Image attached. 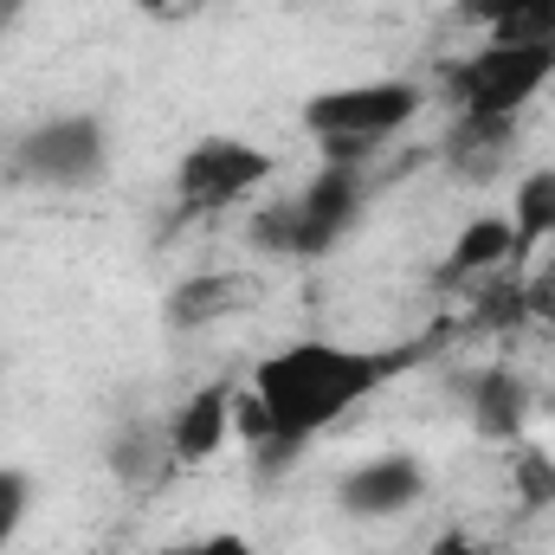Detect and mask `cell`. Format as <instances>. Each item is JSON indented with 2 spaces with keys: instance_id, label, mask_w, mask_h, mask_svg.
<instances>
[{
  "instance_id": "cell-1",
  "label": "cell",
  "mask_w": 555,
  "mask_h": 555,
  "mask_svg": "<svg viewBox=\"0 0 555 555\" xmlns=\"http://www.w3.org/2000/svg\"><path fill=\"white\" fill-rule=\"evenodd\" d=\"M401 369H414V349H356V343H330V336H304L272 349L246 395H240V439L259 446L266 465L297 459L317 433H330L336 420H349L369 395H382Z\"/></svg>"
},
{
  "instance_id": "cell-2",
  "label": "cell",
  "mask_w": 555,
  "mask_h": 555,
  "mask_svg": "<svg viewBox=\"0 0 555 555\" xmlns=\"http://www.w3.org/2000/svg\"><path fill=\"white\" fill-rule=\"evenodd\" d=\"M426 91L408 78H369V85H336V91H317L304 104V137L323 149V162L336 168H362L388 137H401L420 117Z\"/></svg>"
},
{
  "instance_id": "cell-3",
  "label": "cell",
  "mask_w": 555,
  "mask_h": 555,
  "mask_svg": "<svg viewBox=\"0 0 555 555\" xmlns=\"http://www.w3.org/2000/svg\"><path fill=\"white\" fill-rule=\"evenodd\" d=\"M362 194H369V188H362V168L323 162L297 194H284V201H272V207L253 214L246 240H253L259 253H272V259H323V253L356 227Z\"/></svg>"
},
{
  "instance_id": "cell-4",
  "label": "cell",
  "mask_w": 555,
  "mask_h": 555,
  "mask_svg": "<svg viewBox=\"0 0 555 555\" xmlns=\"http://www.w3.org/2000/svg\"><path fill=\"white\" fill-rule=\"evenodd\" d=\"M555 78V39H485L446 65V98L459 117H517Z\"/></svg>"
},
{
  "instance_id": "cell-5",
  "label": "cell",
  "mask_w": 555,
  "mask_h": 555,
  "mask_svg": "<svg viewBox=\"0 0 555 555\" xmlns=\"http://www.w3.org/2000/svg\"><path fill=\"white\" fill-rule=\"evenodd\" d=\"M7 168H13V181L85 194V188H98L104 168H111V130H104V117H91V111L46 117V124H33L26 137L13 142Z\"/></svg>"
},
{
  "instance_id": "cell-6",
  "label": "cell",
  "mask_w": 555,
  "mask_h": 555,
  "mask_svg": "<svg viewBox=\"0 0 555 555\" xmlns=\"http://www.w3.org/2000/svg\"><path fill=\"white\" fill-rule=\"evenodd\" d=\"M272 181V155L246 137H201L175 162V194L188 214H227Z\"/></svg>"
},
{
  "instance_id": "cell-7",
  "label": "cell",
  "mask_w": 555,
  "mask_h": 555,
  "mask_svg": "<svg viewBox=\"0 0 555 555\" xmlns=\"http://www.w3.org/2000/svg\"><path fill=\"white\" fill-rule=\"evenodd\" d=\"M420 498H426V465L414 452H375V459H362L336 478V504L356 524H395Z\"/></svg>"
},
{
  "instance_id": "cell-8",
  "label": "cell",
  "mask_w": 555,
  "mask_h": 555,
  "mask_svg": "<svg viewBox=\"0 0 555 555\" xmlns=\"http://www.w3.org/2000/svg\"><path fill=\"white\" fill-rule=\"evenodd\" d=\"M233 420H240V388L233 382H207L194 388L175 414H168V459L175 465H207L227 439H233Z\"/></svg>"
},
{
  "instance_id": "cell-9",
  "label": "cell",
  "mask_w": 555,
  "mask_h": 555,
  "mask_svg": "<svg viewBox=\"0 0 555 555\" xmlns=\"http://www.w3.org/2000/svg\"><path fill=\"white\" fill-rule=\"evenodd\" d=\"M511 149H517V117H459L439 142V155L459 181H491Z\"/></svg>"
},
{
  "instance_id": "cell-10",
  "label": "cell",
  "mask_w": 555,
  "mask_h": 555,
  "mask_svg": "<svg viewBox=\"0 0 555 555\" xmlns=\"http://www.w3.org/2000/svg\"><path fill=\"white\" fill-rule=\"evenodd\" d=\"M465 408H472V426L485 439L517 446L524 439V420H530V388L511 369H485V375H465Z\"/></svg>"
},
{
  "instance_id": "cell-11",
  "label": "cell",
  "mask_w": 555,
  "mask_h": 555,
  "mask_svg": "<svg viewBox=\"0 0 555 555\" xmlns=\"http://www.w3.org/2000/svg\"><path fill=\"white\" fill-rule=\"evenodd\" d=\"M511 259H517V233H511V220L478 214V220L459 227V240H452V253H446L439 278H446V284H472V278H491L498 266H511Z\"/></svg>"
},
{
  "instance_id": "cell-12",
  "label": "cell",
  "mask_w": 555,
  "mask_h": 555,
  "mask_svg": "<svg viewBox=\"0 0 555 555\" xmlns=\"http://www.w3.org/2000/svg\"><path fill=\"white\" fill-rule=\"evenodd\" d=\"M459 20L485 39H555V0H459Z\"/></svg>"
},
{
  "instance_id": "cell-13",
  "label": "cell",
  "mask_w": 555,
  "mask_h": 555,
  "mask_svg": "<svg viewBox=\"0 0 555 555\" xmlns=\"http://www.w3.org/2000/svg\"><path fill=\"white\" fill-rule=\"evenodd\" d=\"M511 233H517V253H530L537 240L555 233V168H537L517 181V201H511Z\"/></svg>"
},
{
  "instance_id": "cell-14",
  "label": "cell",
  "mask_w": 555,
  "mask_h": 555,
  "mask_svg": "<svg viewBox=\"0 0 555 555\" xmlns=\"http://www.w3.org/2000/svg\"><path fill=\"white\" fill-rule=\"evenodd\" d=\"M246 304V284L240 278H220V272H207V278H188L181 291H175V304H168V317L175 323H214V317H227V310H240Z\"/></svg>"
},
{
  "instance_id": "cell-15",
  "label": "cell",
  "mask_w": 555,
  "mask_h": 555,
  "mask_svg": "<svg viewBox=\"0 0 555 555\" xmlns=\"http://www.w3.org/2000/svg\"><path fill=\"white\" fill-rule=\"evenodd\" d=\"M175 459H168V433H149V426H130V433H117L111 439V472L124 478V485H149L155 472H168Z\"/></svg>"
},
{
  "instance_id": "cell-16",
  "label": "cell",
  "mask_w": 555,
  "mask_h": 555,
  "mask_svg": "<svg viewBox=\"0 0 555 555\" xmlns=\"http://www.w3.org/2000/svg\"><path fill=\"white\" fill-rule=\"evenodd\" d=\"M511 478H517V504H524V511H550L555 504V452H543V446H517Z\"/></svg>"
},
{
  "instance_id": "cell-17",
  "label": "cell",
  "mask_w": 555,
  "mask_h": 555,
  "mask_svg": "<svg viewBox=\"0 0 555 555\" xmlns=\"http://www.w3.org/2000/svg\"><path fill=\"white\" fill-rule=\"evenodd\" d=\"M26 511H33V478L13 472V465H0V550L13 543V530L26 524Z\"/></svg>"
},
{
  "instance_id": "cell-18",
  "label": "cell",
  "mask_w": 555,
  "mask_h": 555,
  "mask_svg": "<svg viewBox=\"0 0 555 555\" xmlns=\"http://www.w3.org/2000/svg\"><path fill=\"white\" fill-rule=\"evenodd\" d=\"M188 555H259L240 530H214V537H201V543H188Z\"/></svg>"
},
{
  "instance_id": "cell-19",
  "label": "cell",
  "mask_w": 555,
  "mask_h": 555,
  "mask_svg": "<svg viewBox=\"0 0 555 555\" xmlns=\"http://www.w3.org/2000/svg\"><path fill=\"white\" fill-rule=\"evenodd\" d=\"M426 555H491L478 537H465V530H446V537H433V550Z\"/></svg>"
},
{
  "instance_id": "cell-20",
  "label": "cell",
  "mask_w": 555,
  "mask_h": 555,
  "mask_svg": "<svg viewBox=\"0 0 555 555\" xmlns=\"http://www.w3.org/2000/svg\"><path fill=\"white\" fill-rule=\"evenodd\" d=\"M142 7H149V13H155V20H181V13H188V7H194V0H142Z\"/></svg>"
},
{
  "instance_id": "cell-21",
  "label": "cell",
  "mask_w": 555,
  "mask_h": 555,
  "mask_svg": "<svg viewBox=\"0 0 555 555\" xmlns=\"http://www.w3.org/2000/svg\"><path fill=\"white\" fill-rule=\"evenodd\" d=\"M20 7H26V0H0V26H7V20H13Z\"/></svg>"
},
{
  "instance_id": "cell-22",
  "label": "cell",
  "mask_w": 555,
  "mask_h": 555,
  "mask_svg": "<svg viewBox=\"0 0 555 555\" xmlns=\"http://www.w3.org/2000/svg\"><path fill=\"white\" fill-rule=\"evenodd\" d=\"M162 555H188V550H162Z\"/></svg>"
}]
</instances>
